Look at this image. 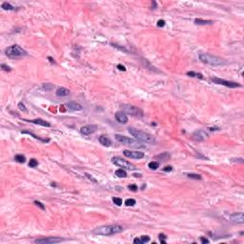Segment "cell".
<instances>
[{
    "mask_svg": "<svg viewBox=\"0 0 244 244\" xmlns=\"http://www.w3.org/2000/svg\"><path fill=\"white\" fill-rule=\"evenodd\" d=\"M199 59L205 64L211 66H223L226 64V61L221 57L215 56V55H210V54H200L199 55Z\"/></svg>",
    "mask_w": 244,
    "mask_h": 244,
    "instance_id": "cell-2",
    "label": "cell"
},
{
    "mask_svg": "<svg viewBox=\"0 0 244 244\" xmlns=\"http://www.w3.org/2000/svg\"><path fill=\"white\" fill-rule=\"evenodd\" d=\"M30 122L34 124H39L41 126H44V127H50L51 124L47 122V121L43 120V119H40V118H37V119H33V120H30Z\"/></svg>",
    "mask_w": 244,
    "mask_h": 244,
    "instance_id": "cell-17",
    "label": "cell"
},
{
    "mask_svg": "<svg viewBox=\"0 0 244 244\" xmlns=\"http://www.w3.org/2000/svg\"><path fill=\"white\" fill-rule=\"evenodd\" d=\"M55 88V86L53 85V84H49V83H45L42 85V89L43 90H45V91H52L53 89Z\"/></svg>",
    "mask_w": 244,
    "mask_h": 244,
    "instance_id": "cell-25",
    "label": "cell"
},
{
    "mask_svg": "<svg viewBox=\"0 0 244 244\" xmlns=\"http://www.w3.org/2000/svg\"><path fill=\"white\" fill-rule=\"evenodd\" d=\"M1 68H2L4 71H6V72H11V68H10V67H8V66H6L5 64H2V65H1Z\"/></svg>",
    "mask_w": 244,
    "mask_h": 244,
    "instance_id": "cell-36",
    "label": "cell"
},
{
    "mask_svg": "<svg viewBox=\"0 0 244 244\" xmlns=\"http://www.w3.org/2000/svg\"><path fill=\"white\" fill-rule=\"evenodd\" d=\"M86 176H87V177H89V178L91 179V180H93V181H94V182H95V183L97 182V181H96V180H95V179H94V178H93V177H91V176H90V175H89V174H86Z\"/></svg>",
    "mask_w": 244,
    "mask_h": 244,
    "instance_id": "cell-41",
    "label": "cell"
},
{
    "mask_svg": "<svg viewBox=\"0 0 244 244\" xmlns=\"http://www.w3.org/2000/svg\"><path fill=\"white\" fill-rule=\"evenodd\" d=\"M112 161H113V163H114L115 165H117V166L123 168V169H126V170H129V171H135V170L137 169L135 165L131 163L130 161L125 160L123 158H121V157H114L112 158Z\"/></svg>",
    "mask_w": 244,
    "mask_h": 244,
    "instance_id": "cell-6",
    "label": "cell"
},
{
    "mask_svg": "<svg viewBox=\"0 0 244 244\" xmlns=\"http://www.w3.org/2000/svg\"><path fill=\"white\" fill-rule=\"evenodd\" d=\"M97 130V126L96 125H86L80 129V133L82 135H89L91 134H94L95 131Z\"/></svg>",
    "mask_w": 244,
    "mask_h": 244,
    "instance_id": "cell-12",
    "label": "cell"
},
{
    "mask_svg": "<svg viewBox=\"0 0 244 244\" xmlns=\"http://www.w3.org/2000/svg\"><path fill=\"white\" fill-rule=\"evenodd\" d=\"M37 165H38V162H37L36 159H34V158H32V159L30 160V162H29V166H30V167L34 168V167H36Z\"/></svg>",
    "mask_w": 244,
    "mask_h": 244,
    "instance_id": "cell-29",
    "label": "cell"
},
{
    "mask_svg": "<svg viewBox=\"0 0 244 244\" xmlns=\"http://www.w3.org/2000/svg\"><path fill=\"white\" fill-rule=\"evenodd\" d=\"M128 189L130 190V191H133V192H136V191L138 190V188H137V185L133 184V185H129V186H128Z\"/></svg>",
    "mask_w": 244,
    "mask_h": 244,
    "instance_id": "cell-32",
    "label": "cell"
},
{
    "mask_svg": "<svg viewBox=\"0 0 244 244\" xmlns=\"http://www.w3.org/2000/svg\"><path fill=\"white\" fill-rule=\"evenodd\" d=\"M22 134H29V135H32V136H33L34 138H36V139H40V140H42L43 142H48V141H49V139H43V138H41V137H39V136H37V135H33V133H31V132L24 131V132H22Z\"/></svg>",
    "mask_w": 244,
    "mask_h": 244,
    "instance_id": "cell-26",
    "label": "cell"
},
{
    "mask_svg": "<svg viewBox=\"0 0 244 244\" xmlns=\"http://www.w3.org/2000/svg\"><path fill=\"white\" fill-rule=\"evenodd\" d=\"M188 177L190 178H194V179H201V175H197V174H188Z\"/></svg>",
    "mask_w": 244,
    "mask_h": 244,
    "instance_id": "cell-31",
    "label": "cell"
},
{
    "mask_svg": "<svg viewBox=\"0 0 244 244\" xmlns=\"http://www.w3.org/2000/svg\"><path fill=\"white\" fill-rule=\"evenodd\" d=\"M34 204H35V205H37V206H38L39 208H41L42 210H45V206H44V205L41 203V202H39V201L35 200V201H34Z\"/></svg>",
    "mask_w": 244,
    "mask_h": 244,
    "instance_id": "cell-35",
    "label": "cell"
},
{
    "mask_svg": "<svg viewBox=\"0 0 244 244\" xmlns=\"http://www.w3.org/2000/svg\"><path fill=\"white\" fill-rule=\"evenodd\" d=\"M123 231L122 226L113 224V225H103L99 226L94 230V234L100 236H113L115 234H119Z\"/></svg>",
    "mask_w": 244,
    "mask_h": 244,
    "instance_id": "cell-1",
    "label": "cell"
},
{
    "mask_svg": "<svg viewBox=\"0 0 244 244\" xmlns=\"http://www.w3.org/2000/svg\"><path fill=\"white\" fill-rule=\"evenodd\" d=\"M150 241V237L148 236H141L140 237H135L134 239V243L135 244H143Z\"/></svg>",
    "mask_w": 244,
    "mask_h": 244,
    "instance_id": "cell-16",
    "label": "cell"
},
{
    "mask_svg": "<svg viewBox=\"0 0 244 244\" xmlns=\"http://www.w3.org/2000/svg\"><path fill=\"white\" fill-rule=\"evenodd\" d=\"M115 119H117L119 123L126 124L128 122V117L123 113V112H117L115 113Z\"/></svg>",
    "mask_w": 244,
    "mask_h": 244,
    "instance_id": "cell-13",
    "label": "cell"
},
{
    "mask_svg": "<svg viewBox=\"0 0 244 244\" xmlns=\"http://www.w3.org/2000/svg\"><path fill=\"white\" fill-rule=\"evenodd\" d=\"M1 7H2L3 10H6V11H14V10H15V7H12L11 4L8 3V2H4V3H2Z\"/></svg>",
    "mask_w": 244,
    "mask_h": 244,
    "instance_id": "cell-22",
    "label": "cell"
},
{
    "mask_svg": "<svg viewBox=\"0 0 244 244\" xmlns=\"http://www.w3.org/2000/svg\"><path fill=\"white\" fill-rule=\"evenodd\" d=\"M128 130H129V133H130L134 137H135V138L138 139V140H142V141L147 143H155L153 136L152 135L148 134V133H145V132L140 131V130H137V129H135V128H132V127H130Z\"/></svg>",
    "mask_w": 244,
    "mask_h": 244,
    "instance_id": "cell-3",
    "label": "cell"
},
{
    "mask_svg": "<svg viewBox=\"0 0 244 244\" xmlns=\"http://www.w3.org/2000/svg\"><path fill=\"white\" fill-rule=\"evenodd\" d=\"M135 203H136V201L135 200V199H133V198H130V199H127V200L125 201V205L126 206H135Z\"/></svg>",
    "mask_w": 244,
    "mask_h": 244,
    "instance_id": "cell-28",
    "label": "cell"
},
{
    "mask_svg": "<svg viewBox=\"0 0 244 244\" xmlns=\"http://www.w3.org/2000/svg\"><path fill=\"white\" fill-rule=\"evenodd\" d=\"M70 95V91L66 88H59L56 91V95L57 96H67Z\"/></svg>",
    "mask_w": 244,
    "mask_h": 244,
    "instance_id": "cell-18",
    "label": "cell"
},
{
    "mask_svg": "<svg viewBox=\"0 0 244 244\" xmlns=\"http://www.w3.org/2000/svg\"><path fill=\"white\" fill-rule=\"evenodd\" d=\"M115 139H117L118 142L125 144V145H129L132 147H135V148H144L142 143H140L137 140H135L133 138L127 137V136H124L121 135H115Z\"/></svg>",
    "mask_w": 244,
    "mask_h": 244,
    "instance_id": "cell-5",
    "label": "cell"
},
{
    "mask_svg": "<svg viewBox=\"0 0 244 244\" xmlns=\"http://www.w3.org/2000/svg\"><path fill=\"white\" fill-rule=\"evenodd\" d=\"M209 137L208 134L203 130H198V131H196L193 134V138L197 141H203L205 139H207Z\"/></svg>",
    "mask_w": 244,
    "mask_h": 244,
    "instance_id": "cell-11",
    "label": "cell"
},
{
    "mask_svg": "<svg viewBox=\"0 0 244 244\" xmlns=\"http://www.w3.org/2000/svg\"><path fill=\"white\" fill-rule=\"evenodd\" d=\"M123 155L126 157L129 158H135V159H140L144 157V153L137 152V151H130V150H125L123 151Z\"/></svg>",
    "mask_w": 244,
    "mask_h": 244,
    "instance_id": "cell-9",
    "label": "cell"
},
{
    "mask_svg": "<svg viewBox=\"0 0 244 244\" xmlns=\"http://www.w3.org/2000/svg\"><path fill=\"white\" fill-rule=\"evenodd\" d=\"M18 107H19V109L21 110V111H23V112H27V109H26L25 105H24L22 102H19V103H18Z\"/></svg>",
    "mask_w": 244,
    "mask_h": 244,
    "instance_id": "cell-34",
    "label": "cell"
},
{
    "mask_svg": "<svg viewBox=\"0 0 244 244\" xmlns=\"http://www.w3.org/2000/svg\"><path fill=\"white\" fill-rule=\"evenodd\" d=\"M173 170L172 166H166L165 168H163V171L164 172H171Z\"/></svg>",
    "mask_w": 244,
    "mask_h": 244,
    "instance_id": "cell-39",
    "label": "cell"
},
{
    "mask_svg": "<svg viewBox=\"0 0 244 244\" xmlns=\"http://www.w3.org/2000/svg\"><path fill=\"white\" fill-rule=\"evenodd\" d=\"M134 175H135V177H137V176H138V177H140V176H141V175H140V174H135Z\"/></svg>",
    "mask_w": 244,
    "mask_h": 244,
    "instance_id": "cell-43",
    "label": "cell"
},
{
    "mask_svg": "<svg viewBox=\"0 0 244 244\" xmlns=\"http://www.w3.org/2000/svg\"><path fill=\"white\" fill-rule=\"evenodd\" d=\"M148 166H149V168L152 169V170H157V168L159 167V163H158L157 161H151V162L148 164Z\"/></svg>",
    "mask_w": 244,
    "mask_h": 244,
    "instance_id": "cell-24",
    "label": "cell"
},
{
    "mask_svg": "<svg viewBox=\"0 0 244 244\" xmlns=\"http://www.w3.org/2000/svg\"><path fill=\"white\" fill-rule=\"evenodd\" d=\"M117 69L119 70V71H123V72H125V71H126V68H125V66L121 65V64H118V65H117Z\"/></svg>",
    "mask_w": 244,
    "mask_h": 244,
    "instance_id": "cell-38",
    "label": "cell"
},
{
    "mask_svg": "<svg viewBox=\"0 0 244 244\" xmlns=\"http://www.w3.org/2000/svg\"><path fill=\"white\" fill-rule=\"evenodd\" d=\"M15 160L19 162V163H24L26 161V157L23 155H16L15 157Z\"/></svg>",
    "mask_w": 244,
    "mask_h": 244,
    "instance_id": "cell-23",
    "label": "cell"
},
{
    "mask_svg": "<svg viewBox=\"0 0 244 244\" xmlns=\"http://www.w3.org/2000/svg\"><path fill=\"white\" fill-rule=\"evenodd\" d=\"M211 80L213 81V82H215V84L223 85V86H226V87H229V88H238L241 86L240 84L236 83V82H232V81L225 80V79H221V78H219V77H212Z\"/></svg>",
    "mask_w": 244,
    "mask_h": 244,
    "instance_id": "cell-8",
    "label": "cell"
},
{
    "mask_svg": "<svg viewBox=\"0 0 244 244\" xmlns=\"http://www.w3.org/2000/svg\"><path fill=\"white\" fill-rule=\"evenodd\" d=\"M157 26L158 27H164L165 26V21L164 20H158L157 21Z\"/></svg>",
    "mask_w": 244,
    "mask_h": 244,
    "instance_id": "cell-37",
    "label": "cell"
},
{
    "mask_svg": "<svg viewBox=\"0 0 244 244\" xmlns=\"http://www.w3.org/2000/svg\"><path fill=\"white\" fill-rule=\"evenodd\" d=\"M158 237H159V240H160L161 243H166V241H165V239L167 238V237H166V236H165L164 234H160V235H159Z\"/></svg>",
    "mask_w": 244,
    "mask_h": 244,
    "instance_id": "cell-33",
    "label": "cell"
},
{
    "mask_svg": "<svg viewBox=\"0 0 244 244\" xmlns=\"http://www.w3.org/2000/svg\"><path fill=\"white\" fill-rule=\"evenodd\" d=\"M5 53L8 56L12 57V58H16V57H21V56H25L27 55V52L25 50H23L20 46L18 45H14L11 47L6 48Z\"/></svg>",
    "mask_w": 244,
    "mask_h": 244,
    "instance_id": "cell-4",
    "label": "cell"
},
{
    "mask_svg": "<svg viewBox=\"0 0 244 244\" xmlns=\"http://www.w3.org/2000/svg\"><path fill=\"white\" fill-rule=\"evenodd\" d=\"M115 175L118 177H126L127 176V173L124 169H118L115 171Z\"/></svg>",
    "mask_w": 244,
    "mask_h": 244,
    "instance_id": "cell-21",
    "label": "cell"
},
{
    "mask_svg": "<svg viewBox=\"0 0 244 244\" xmlns=\"http://www.w3.org/2000/svg\"><path fill=\"white\" fill-rule=\"evenodd\" d=\"M67 107H68V109L72 110V111H81V110L83 109V107H82L80 104H78V103L73 102V101L69 102V103L67 104Z\"/></svg>",
    "mask_w": 244,
    "mask_h": 244,
    "instance_id": "cell-15",
    "label": "cell"
},
{
    "mask_svg": "<svg viewBox=\"0 0 244 244\" xmlns=\"http://www.w3.org/2000/svg\"><path fill=\"white\" fill-rule=\"evenodd\" d=\"M200 240L202 243H209V240H208L207 238H205V237H200Z\"/></svg>",
    "mask_w": 244,
    "mask_h": 244,
    "instance_id": "cell-40",
    "label": "cell"
},
{
    "mask_svg": "<svg viewBox=\"0 0 244 244\" xmlns=\"http://www.w3.org/2000/svg\"><path fill=\"white\" fill-rule=\"evenodd\" d=\"M187 75L192 76V77H199V78H203V75H202L201 73H195V72H188V73H187Z\"/></svg>",
    "mask_w": 244,
    "mask_h": 244,
    "instance_id": "cell-27",
    "label": "cell"
},
{
    "mask_svg": "<svg viewBox=\"0 0 244 244\" xmlns=\"http://www.w3.org/2000/svg\"><path fill=\"white\" fill-rule=\"evenodd\" d=\"M48 59H49V60L51 61V63H55V59H53L52 57H48Z\"/></svg>",
    "mask_w": 244,
    "mask_h": 244,
    "instance_id": "cell-42",
    "label": "cell"
},
{
    "mask_svg": "<svg viewBox=\"0 0 244 244\" xmlns=\"http://www.w3.org/2000/svg\"><path fill=\"white\" fill-rule=\"evenodd\" d=\"M121 108H122V110H123L124 112H126L127 113L131 114L133 117H141L143 115L142 111L139 109V108H137V107H135V106L124 104V105H121Z\"/></svg>",
    "mask_w": 244,
    "mask_h": 244,
    "instance_id": "cell-7",
    "label": "cell"
},
{
    "mask_svg": "<svg viewBox=\"0 0 244 244\" xmlns=\"http://www.w3.org/2000/svg\"><path fill=\"white\" fill-rule=\"evenodd\" d=\"M195 23L197 24V25H211L214 23V21L212 20H203V19L200 18H197L195 19Z\"/></svg>",
    "mask_w": 244,
    "mask_h": 244,
    "instance_id": "cell-20",
    "label": "cell"
},
{
    "mask_svg": "<svg viewBox=\"0 0 244 244\" xmlns=\"http://www.w3.org/2000/svg\"><path fill=\"white\" fill-rule=\"evenodd\" d=\"M113 201L114 204H117V206H121L122 205V198L119 197H113Z\"/></svg>",
    "mask_w": 244,
    "mask_h": 244,
    "instance_id": "cell-30",
    "label": "cell"
},
{
    "mask_svg": "<svg viewBox=\"0 0 244 244\" xmlns=\"http://www.w3.org/2000/svg\"><path fill=\"white\" fill-rule=\"evenodd\" d=\"M62 239L58 238V237H45V238H39V239H35L34 242L39 244H48V243H57V242H61Z\"/></svg>",
    "mask_w": 244,
    "mask_h": 244,
    "instance_id": "cell-10",
    "label": "cell"
},
{
    "mask_svg": "<svg viewBox=\"0 0 244 244\" xmlns=\"http://www.w3.org/2000/svg\"><path fill=\"white\" fill-rule=\"evenodd\" d=\"M230 219L232 221H236L238 223H243V214L242 213H237V214H233L230 216Z\"/></svg>",
    "mask_w": 244,
    "mask_h": 244,
    "instance_id": "cell-14",
    "label": "cell"
},
{
    "mask_svg": "<svg viewBox=\"0 0 244 244\" xmlns=\"http://www.w3.org/2000/svg\"><path fill=\"white\" fill-rule=\"evenodd\" d=\"M99 142L101 143L102 145L106 146V147L111 146V140H110L107 136H105V135H101V136L99 137Z\"/></svg>",
    "mask_w": 244,
    "mask_h": 244,
    "instance_id": "cell-19",
    "label": "cell"
}]
</instances>
